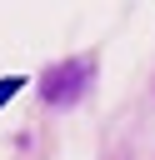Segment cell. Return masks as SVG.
<instances>
[{"mask_svg": "<svg viewBox=\"0 0 155 160\" xmlns=\"http://www.w3.org/2000/svg\"><path fill=\"white\" fill-rule=\"evenodd\" d=\"M85 85H90V65H85V60H65V65L45 70L40 95H45V105L65 110V105H75V100H80V90H85Z\"/></svg>", "mask_w": 155, "mask_h": 160, "instance_id": "cell-1", "label": "cell"}]
</instances>
